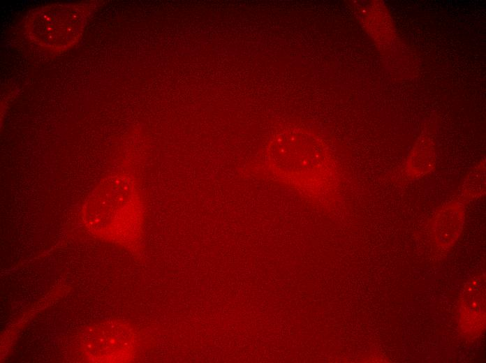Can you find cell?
Masks as SVG:
<instances>
[{"label": "cell", "instance_id": "7a4b0ae2", "mask_svg": "<svg viewBox=\"0 0 486 363\" xmlns=\"http://www.w3.org/2000/svg\"><path fill=\"white\" fill-rule=\"evenodd\" d=\"M88 13L81 4L46 7L29 18L34 23L29 32L43 46L65 49L77 40Z\"/></svg>", "mask_w": 486, "mask_h": 363}, {"label": "cell", "instance_id": "6da1fadb", "mask_svg": "<svg viewBox=\"0 0 486 363\" xmlns=\"http://www.w3.org/2000/svg\"><path fill=\"white\" fill-rule=\"evenodd\" d=\"M140 201L131 179L114 175L104 179L94 191L83 209V220L94 235L124 242L136 235L140 228Z\"/></svg>", "mask_w": 486, "mask_h": 363}, {"label": "cell", "instance_id": "277c9868", "mask_svg": "<svg viewBox=\"0 0 486 363\" xmlns=\"http://www.w3.org/2000/svg\"><path fill=\"white\" fill-rule=\"evenodd\" d=\"M464 219V207L461 202L453 201L441 207L431 225L435 243L443 247L452 246L462 232Z\"/></svg>", "mask_w": 486, "mask_h": 363}, {"label": "cell", "instance_id": "3957f363", "mask_svg": "<svg viewBox=\"0 0 486 363\" xmlns=\"http://www.w3.org/2000/svg\"><path fill=\"white\" fill-rule=\"evenodd\" d=\"M82 345L86 356L92 362H118L126 360L130 355L133 337L125 326L105 321L86 330Z\"/></svg>", "mask_w": 486, "mask_h": 363}, {"label": "cell", "instance_id": "5b68a950", "mask_svg": "<svg viewBox=\"0 0 486 363\" xmlns=\"http://www.w3.org/2000/svg\"><path fill=\"white\" fill-rule=\"evenodd\" d=\"M485 192V167L481 163L469 171L462 185V194L468 200L477 199Z\"/></svg>", "mask_w": 486, "mask_h": 363}]
</instances>
